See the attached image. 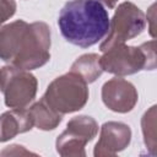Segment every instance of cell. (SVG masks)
<instances>
[{"label":"cell","mask_w":157,"mask_h":157,"mask_svg":"<svg viewBox=\"0 0 157 157\" xmlns=\"http://www.w3.org/2000/svg\"><path fill=\"white\" fill-rule=\"evenodd\" d=\"M15 113H6L0 117V141L12 139L16 134L23 132L31 129V119L27 118L20 123L15 120Z\"/></svg>","instance_id":"obj_4"},{"label":"cell","mask_w":157,"mask_h":157,"mask_svg":"<svg viewBox=\"0 0 157 157\" xmlns=\"http://www.w3.org/2000/svg\"><path fill=\"white\" fill-rule=\"evenodd\" d=\"M58 26L69 43L88 48L104 38L110 29V21L98 0H71L60 10Z\"/></svg>","instance_id":"obj_1"},{"label":"cell","mask_w":157,"mask_h":157,"mask_svg":"<svg viewBox=\"0 0 157 157\" xmlns=\"http://www.w3.org/2000/svg\"><path fill=\"white\" fill-rule=\"evenodd\" d=\"M97 132L96 123L90 117H77L67 124V130L56 141V151L61 156H85V145Z\"/></svg>","instance_id":"obj_2"},{"label":"cell","mask_w":157,"mask_h":157,"mask_svg":"<svg viewBox=\"0 0 157 157\" xmlns=\"http://www.w3.org/2000/svg\"><path fill=\"white\" fill-rule=\"evenodd\" d=\"M129 126L120 123H108L102 128V136L94 147V156H110L124 150L130 142Z\"/></svg>","instance_id":"obj_3"}]
</instances>
